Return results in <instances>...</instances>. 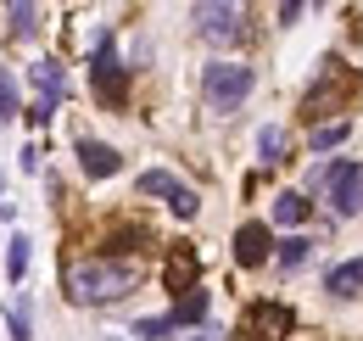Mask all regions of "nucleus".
<instances>
[{"mask_svg": "<svg viewBox=\"0 0 363 341\" xmlns=\"http://www.w3.org/2000/svg\"><path fill=\"white\" fill-rule=\"evenodd\" d=\"M135 286H140V263H129V257H84V263L67 269V297L90 302V308L129 297Z\"/></svg>", "mask_w": 363, "mask_h": 341, "instance_id": "obj_1", "label": "nucleus"}, {"mask_svg": "<svg viewBox=\"0 0 363 341\" xmlns=\"http://www.w3.org/2000/svg\"><path fill=\"white\" fill-rule=\"evenodd\" d=\"M252 95V67L246 62H207V73H201V101H207V112H240V101Z\"/></svg>", "mask_w": 363, "mask_h": 341, "instance_id": "obj_2", "label": "nucleus"}, {"mask_svg": "<svg viewBox=\"0 0 363 341\" xmlns=\"http://www.w3.org/2000/svg\"><path fill=\"white\" fill-rule=\"evenodd\" d=\"M90 85L106 107H123V101H129V73H123V62L112 56V34H106V28H101L95 56H90Z\"/></svg>", "mask_w": 363, "mask_h": 341, "instance_id": "obj_3", "label": "nucleus"}, {"mask_svg": "<svg viewBox=\"0 0 363 341\" xmlns=\"http://www.w3.org/2000/svg\"><path fill=\"white\" fill-rule=\"evenodd\" d=\"M291 330H296V313H291L285 302H252V308L240 313L235 341H285Z\"/></svg>", "mask_w": 363, "mask_h": 341, "instance_id": "obj_4", "label": "nucleus"}, {"mask_svg": "<svg viewBox=\"0 0 363 341\" xmlns=\"http://www.w3.org/2000/svg\"><path fill=\"white\" fill-rule=\"evenodd\" d=\"M324 196H330V207H335L341 218H347V213H358V207H363V168L341 157L335 168L324 173Z\"/></svg>", "mask_w": 363, "mask_h": 341, "instance_id": "obj_5", "label": "nucleus"}, {"mask_svg": "<svg viewBox=\"0 0 363 341\" xmlns=\"http://www.w3.org/2000/svg\"><path fill=\"white\" fill-rule=\"evenodd\" d=\"M140 196H162L168 207H174V218H196V190L190 185H179L168 168H151V173H140Z\"/></svg>", "mask_w": 363, "mask_h": 341, "instance_id": "obj_6", "label": "nucleus"}, {"mask_svg": "<svg viewBox=\"0 0 363 341\" xmlns=\"http://www.w3.org/2000/svg\"><path fill=\"white\" fill-rule=\"evenodd\" d=\"M196 17V28L207 34V40H218V45H229V40H240V6H224V0H213V6H196L190 11Z\"/></svg>", "mask_w": 363, "mask_h": 341, "instance_id": "obj_7", "label": "nucleus"}, {"mask_svg": "<svg viewBox=\"0 0 363 341\" xmlns=\"http://www.w3.org/2000/svg\"><path fill=\"white\" fill-rule=\"evenodd\" d=\"M274 257V241H269V224H240L235 229V263L240 269H257Z\"/></svg>", "mask_w": 363, "mask_h": 341, "instance_id": "obj_8", "label": "nucleus"}, {"mask_svg": "<svg viewBox=\"0 0 363 341\" xmlns=\"http://www.w3.org/2000/svg\"><path fill=\"white\" fill-rule=\"evenodd\" d=\"M34 85H40V101H34V112H28V118H34V124H45L50 107L67 95V79H62V67H56V62H34Z\"/></svg>", "mask_w": 363, "mask_h": 341, "instance_id": "obj_9", "label": "nucleus"}, {"mask_svg": "<svg viewBox=\"0 0 363 341\" xmlns=\"http://www.w3.org/2000/svg\"><path fill=\"white\" fill-rule=\"evenodd\" d=\"M118 163H123V157H118L106 140H79V168L90 173V179H112Z\"/></svg>", "mask_w": 363, "mask_h": 341, "instance_id": "obj_10", "label": "nucleus"}, {"mask_svg": "<svg viewBox=\"0 0 363 341\" xmlns=\"http://www.w3.org/2000/svg\"><path fill=\"white\" fill-rule=\"evenodd\" d=\"M324 291L330 297H363V257H347L324 274Z\"/></svg>", "mask_w": 363, "mask_h": 341, "instance_id": "obj_11", "label": "nucleus"}, {"mask_svg": "<svg viewBox=\"0 0 363 341\" xmlns=\"http://www.w3.org/2000/svg\"><path fill=\"white\" fill-rule=\"evenodd\" d=\"M168 291H174V297H190V291H196V252H190V247H174V252H168Z\"/></svg>", "mask_w": 363, "mask_h": 341, "instance_id": "obj_12", "label": "nucleus"}, {"mask_svg": "<svg viewBox=\"0 0 363 341\" xmlns=\"http://www.w3.org/2000/svg\"><path fill=\"white\" fill-rule=\"evenodd\" d=\"M308 213H313V202H308L302 190H279V196H274V218H279V224H302Z\"/></svg>", "mask_w": 363, "mask_h": 341, "instance_id": "obj_13", "label": "nucleus"}, {"mask_svg": "<svg viewBox=\"0 0 363 341\" xmlns=\"http://www.w3.org/2000/svg\"><path fill=\"white\" fill-rule=\"evenodd\" d=\"M201 319H207V291L196 286L190 297H179V308H174V325H196V330H201Z\"/></svg>", "mask_w": 363, "mask_h": 341, "instance_id": "obj_14", "label": "nucleus"}, {"mask_svg": "<svg viewBox=\"0 0 363 341\" xmlns=\"http://www.w3.org/2000/svg\"><path fill=\"white\" fill-rule=\"evenodd\" d=\"M279 269H302V263H308V257H313V241H308V235H291V241H279Z\"/></svg>", "mask_w": 363, "mask_h": 341, "instance_id": "obj_15", "label": "nucleus"}, {"mask_svg": "<svg viewBox=\"0 0 363 341\" xmlns=\"http://www.w3.org/2000/svg\"><path fill=\"white\" fill-rule=\"evenodd\" d=\"M28 274V235H11V247H6V280L17 286Z\"/></svg>", "mask_w": 363, "mask_h": 341, "instance_id": "obj_16", "label": "nucleus"}, {"mask_svg": "<svg viewBox=\"0 0 363 341\" xmlns=\"http://www.w3.org/2000/svg\"><path fill=\"white\" fill-rule=\"evenodd\" d=\"M174 330H179V325H174V313H162V319H140V325H135L140 341H174Z\"/></svg>", "mask_w": 363, "mask_h": 341, "instance_id": "obj_17", "label": "nucleus"}, {"mask_svg": "<svg viewBox=\"0 0 363 341\" xmlns=\"http://www.w3.org/2000/svg\"><path fill=\"white\" fill-rule=\"evenodd\" d=\"M6 17H11V34H17V40H28V34L40 28V6H11Z\"/></svg>", "mask_w": 363, "mask_h": 341, "instance_id": "obj_18", "label": "nucleus"}, {"mask_svg": "<svg viewBox=\"0 0 363 341\" xmlns=\"http://www.w3.org/2000/svg\"><path fill=\"white\" fill-rule=\"evenodd\" d=\"M11 118H17V79L0 67V129L11 124Z\"/></svg>", "mask_w": 363, "mask_h": 341, "instance_id": "obj_19", "label": "nucleus"}, {"mask_svg": "<svg viewBox=\"0 0 363 341\" xmlns=\"http://www.w3.org/2000/svg\"><path fill=\"white\" fill-rule=\"evenodd\" d=\"M257 151H263V163H285V134H279V129H263V134H257Z\"/></svg>", "mask_w": 363, "mask_h": 341, "instance_id": "obj_20", "label": "nucleus"}, {"mask_svg": "<svg viewBox=\"0 0 363 341\" xmlns=\"http://www.w3.org/2000/svg\"><path fill=\"white\" fill-rule=\"evenodd\" d=\"M341 140H347V118H341V124H318L313 129V151H335Z\"/></svg>", "mask_w": 363, "mask_h": 341, "instance_id": "obj_21", "label": "nucleus"}, {"mask_svg": "<svg viewBox=\"0 0 363 341\" xmlns=\"http://www.w3.org/2000/svg\"><path fill=\"white\" fill-rule=\"evenodd\" d=\"M6 325H11V341H28V302H23V297H17V308H11Z\"/></svg>", "mask_w": 363, "mask_h": 341, "instance_id": "obj_22", "label": "nucleus"}, {"mask_svg": "<svg viewBox=\"0 0 363 341\" xmlns=\"http://www.w3.org/2000/svg\"><path fill=\"white\" fill-rule=\"evenodd\" d=\"M190 341H218V330H213V325H201V330H196Z\"/></svg>", "mask_w": 363, "mask_h": 341, "instance_id": "obj_23", "label": "nucleus"}, {"mask_svg": "<svg viewBox=\"0 0 363 341\" xmlns=\"http://www.w3.org/2000/svg\"><path fill=\"white\" fill-rule=\"evenodd\" d=\"M0 190H6V173H0Z\"/></svg>", "mask_w": 363, "mask_h": 341, "instance_id": "obj_24", "label": "nucleus"}, {"mask_svg": "<svg viewBox=\"0 0 363 341\" xmlns=\"http://www.w3.org/2000/svg\"><path fill=\"white\" fill-rule=\"evenodd\" d=\"M112 341H118V336H112Z\"/></svg>", "mask_w": 363, "mask_h": 341, "instance_id": "obj_25", "label": "nucleus"}]
</instances>
